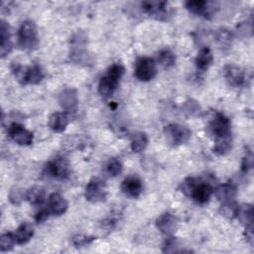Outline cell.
<instances>
[{
    "label": "cell",
    "instance_id": "cell-1",
    "mask_svg": "<svg viewBox=\"0 0 254 254\" xmlns=\"http://www.w3.org/2000/svg\"><path fill=\"white\" fill-rule=\"evenodd\" d=\"M125 71V68L120 64H112L108 70L107 73L102 76L98 83V92L100 95L104 97H108L114 93L116 90L119 80L122 77L123 73Z\"/></svg>",
    "mask_w": 254,
    "mask_h": 254
},
{
    "label": "cell",
    "instance_id": "cell-2",
    "mask_svg": "<svg viewBox=\"0 0 254 254\" xmlns=\"http://www.w3.org/2000/svg\"><path fill=\"white\" fill-rule=\"evenodd\" d=\"M18 45L22 50L34 51L39 44L37 28L34 22L24 21L18 30Z\"/></svg>",
    "mask_w": 254,
    "mask_h": 254
},
{
    "label": "cell",
    "instance_id": "cell-3",
    "mask_svg": "<svg viewBox=\"0 0 254 254\" xmlns=\"http://www.w3.org/2000/svg\"><path fill=\"white\" fill-rule=\"evenodd\" d=\"M87 36L82 31L75 32L70 38V59L75 64H87L88 56L85 50Z\"/></svg>",
    "mask_w": 254,
    "mask_h": 254
},
{
    "label": "cell",
    "instance_id": "cell-4",
    "mask_svg": "<svg viewBox=\"0 0 254 254\" xmlns=\"http://www.w3.org/2000/svg\"><path fill=\"white\" fill-rule=\"evenodd\" d=\"M164 133L168 144L173 147H178L187 143L191 135V132L188 127L176 123L167 125L164 129Z\"/></svg>",
    "mask_w": 254,
    "mask_h": 254
},
{
    "label": "cell",
    "instance_id": "cell-5",
    "mask_svg": "<svg viewBox=\"0 0 254 254\" xmlns=\"http://www.w3.org/2000/svg\"><path fill=\"white\" fill-rule=\"evenodd\" d=\"M141 7L150 17L159 21H167L172 15V9L166 1H143Z\"/></svg>",
    "mask_w": 254,
    "mask_h": 254
},
{
    "label": "cell",
    "instance_id": "cell-6",
    "mask_svg": "<svg viewBox=\"0 0 254 254\" xmlns=\"http://www.w3.org/2000/svg\"><path fill=\"white\" fill-rule=\"evenodd\" d=\"M134 74L140 81H150L157 74V64L154 59L143 57L135 64Z\"/></svg>",
    "mask_w": 254,
    "mask_h": 254
},
{
    "label": "cell",
    "instance_id": "cell-7",
    "mask_svg": "<svg viewBox=\"0 0 254 254\" xmlns=\"http://www.w3.org/2000/svg\"><path fill=\"white\" fill-rule=\"evenodd\" d=\"M107 195V188L105 183L99 178L91 179L84 190V196L86 200L96 203L104 201Z\"/></svg>",
    "mask_w": 254,
    "mask_h": 254
},
{
    "label": "cell",
    "instance_id": "cell-8",
    "mask_svg": "<svg viewBox=\"0 0 254 254\" xmlns=\"http://www.w3.org/2000/svg\"><path fill=\"white\" fill-rule=\"evenodd\" d=\"M209 129L215 139L231 136V123L228 117L222 113H216L209 123Z\"/></svg>",
    "mask_w": 254,
    "mask_h": 254
},
{
    "label": "cell",
    "instance_id": "cell-9",
    "mask_svg": "<svg viewBox=\"0 0 254 254\" xmlns=\"http://www.w3.org/2000/svg\"><path fill=\"white\" fill-rule=\"evenodd\" d=\"M59 103L68 116L74 114L76 112L78 103L76 89L73 87L64 88L59 94Z\"/></svg>",
    "mask_w": 254,
    "mask_h": 254
},
{
    "label": "cell",
    "instance_id": "cell-10",
    "mask_svg": "<svg viewBox=\"0 0 254 254\" xmlns=\"http://www.w3.org/2000/svg\"><path fill=\"white\" fill-rule=\"evenodd\" d=\"M7 134L18 145L28 146L33 143V133L17 122H13L8 126Z\"/></svg>",
    "mask_w": 254,
    "mask_h": 254
},
{
    "label": "cell",
    "instance_id": "cell-11",
    "mask_svg": "<svg viewBox=\"0 0 254 254\" xmlns=\"http://www.w3.org/2000/svg\"><path fill=\"white\" fill-rule=\"evenodd\" d=\"M45 172L49 177L58 180H64L68 177L69 165L64 158H58L47 164Z\"/></svg>",
    "mask_w": 254,
    "mask_h": 254
},
{
    "label": "cell",
    "instance_id": "cell-12",
    "mask_svg": "<svg viewBox=\"0 0 254 254\" xmlns=\"http://www.w3.org/2000/svg\"><path fill=\"white\" fill-rule=\"evenodd\" d=\"M224 78L229 85L238 87L244 85L248 77L241 67L235 64H227L224 67Z\"/></svg>",
    "mask_w": 254,
    "mask_h": 254
},
{
    "label": "cell",
    "instance_id": "cell-13",
    "mask_svg": "<svg viewBox=\"0 0 254 254\" xmlns=\"http://www.w3.org/2000/svg\"><path fill=\"white\" fill-rule=\"evenodd\" d=\"M122 192L132 198H137L143 191L142 180L137 176H129L121 183Z\"/></svg>",
    "mask_w": 254,
    "mask_h": 254
},
{
    "label": "cell",
    "instance_id": "cell-14",
    "mask_svg": "<svg viewBox=\"0 0 254 254\" xmlns=\"http://www.w3.org/2000/svg\"><path fill=\"white\" fill-rule=\"evenodd\" d=\"M156 227L166 236H172L178 226L177 217L171 212H164L156 219Z\"/></svg>",
    "mask_w": 254,
    "mask_h": 254
},
{
    "label": "cell",
    "instance_id": "cell-15",
    "mask_svg": "<svg viewBox=\"0 0 254 254\" xmlns=\"http://www.w3.org/2000/svg\"><path fill=\"white\" fill-rule=\"evenodd\" d=\"M212 193H213L212 187L208 183H205L198 179L196 185L194 186L193 190L190 192V197H191L195 202L199 204H203L209 200Z\"/></svg>",
    "mask_w": 254,
    "mask_h": 254
},
{
    "label": "cell",
    "instance_id": "cell-16",
    "mask_svg": "<svg viewBox=\"0 0 254 254\" xmlns=\"http://www.w3.org/2000/svg\"><path fill=\"white\" fill-rule=\"evenodd\" d=\"M216 198L221 202V204L235 202V197L237 193L236 187L232 183H225L218 186L214 190Z\"/></svg>",
    "mask_w": 254,
    "mask_h": 254
},
{
    "label": "cell",
    "instance_id": "cell-17",
    "mask_svg": "<svg viewBox=\"0 0 254 254\" xmlns=\"http://www.w3.org/2000/svg\"><path fill=\"white\" fill-rule=\"evenodd\" d=\"M67 207L68 202L62 194L58 192H53L50 194L48 200V208L52 214L60 216L67 210Z\"/></svg>",
    "mask_w": 254,
    "mask_h": 254
},
{
    "label": "cell",
    "instance_id": "cell-18",
    "mask_svg": "<svg viewBox=\"0 0 254 254\" xmlns=\"http://www.w3.org/2000/svg\"><path fill=\"white\" fill-rule=\"evenodd\" d=\"M12 49V40H11V30L8 23L4 20H1L0 23V55L4 58L7 54L10 53Z\"/></svg>",
    "mask_w": 254,
    "mask_h": 254
},
{
    "label": "cell",
    "instance_id": "cell-19",
    "mask_svg": "<svg viewBox=\"0 0 254 254\" xmlns=\"http://www.w3.org/2000/svg\"><path fill=\"white\" fill-rule=\"evenodd\" d=\"M69 122V116L65 112H55L49 118L50 128L57 133H61L65 130Z\"/></svg>",
    "mask_w": 254,
    "mask_h": 254
},
{
    "label": "cell",
    "instance_id": "cell-20",
    "mask_svg": "<svg viewBox=\"0 0 254 254\" xmlns=\"http://www.w3.org/2000/svg\"><path fill=\"white\" fill-rule=\"evenodd\" d=\"M213 62V56L208 47H203L197 53L196 58L194 60L195 66L200 71H205L211 65Z\"/></svg>",
    "mask_w": 254,
    "mask_h": 254
},
{
    "label": "cell",
    "instance_id": "cell-21",
    "mask_svg": "<svg viewBox=\"0 0 254 254\" xmlns=\"http://www.w3.org/2000/svg\"><path fill=\"white\" fill-rule=\"evenodd\" d=\"M14 236L17 244H26L34 236L33 225L27 221L21 223L14 232Z\"/></svg>",
    "mask_w": 254,
    "mask_h": 254
},
{
    "label": "cell",
    "instance_id": "cell-22",
    "mask_svg": "<svg viewBox=\"0 0 254 254\" xmlns=\"http://www.w3.org/2000/svg\"><path fill=\"white\" fill-rule=\"evenodd\" d=\"M44 70L39 64L27 66L23 84H38L44 79Z\"/></svg>",
    "mask_w": 254,
    "mask_h": 254
},
{
    "label": "cell",
    "instance_id": "cell-23",
    "mask_svg": "<svg viewBox=\"0 0 254 254\" xmlns=\"http://www.w3.org/2000/svg\"><path fill=\"white\" fill-rule=\"evenodd\" d=\"M236 217L246 227H252L253 223V206L251 204H242L237 207Z\"/></svg>",
    "mask_w": 254,
    "mask_h": 254
},
{
    "label": "cell",
    "instance_id": "cell-24",
    "mask_svg": "<svg viewBox=\"0 0 254 254\" xmlns=\"http://www.w3.org/2000/svg\"><path fill=\"white\" fill-rule=\"evenodd\" d=\"M186 8L192 14L205 16L209 14L208 2L204 0H189L185 3Z\"/></svg>",
    "mask_w": 254,
    "mask_h": 254
},
{
    "label": "cell",
    "instance_id": "cell-25",
    "mask_svg": "<svg viewBox=\"0 0 254 254\" xmlns=\"http://www.w3.org/2000/svg\"><path fill=\"white\" fill-rule=\"evenodd\" d=\"M148 142H149V140H148V136L146 133L137 132L131 138V142H130L131 150L134 153H140L146 149Z\"/></svg>",
    "mask_w": 254,
    "mask_h": 254
},
{
    "label": "cell",
    "instance_id": "cell-26",
    "mask_svg": "<svg viewBox=\"0 0 254 254\" xmlns=\"http://www.w3.org/2000/svg\"><path fill=\"white\" fill-rule=\"evenodd\" d=\"M25 198L32 205H40L45 199V190L41 187H33L27 190Z\"/></svg>",
    "mask_w": 254,
    "mask_h": 254
},
{
    "label": "cell",
    "instance_id": "cell-27",
    "mask_svg": "<svg viewBox=\"0 0 254 254\" xmlns=\"http://www.w3.org/2000/svg\"><path fill=\"white\" fill-rule=\"evenodd\" d=\"M231 148H232V138L231 136H229V137L215 139V143L212 151L214 154L218 156H224L231 151Z\"/></svg>",
    "mask_w": 254,
    "mask_h": 254
},
{
    "label": "cell",
    "instance_id": "cell-28",
    "mask_svg": "<svg viewBox=\"0 0 254 254\" xmlns=\"http://www.w3.org/2000/svg\"><path fill=\"white\" fill-rule=\"evenodd\" d=\"M158 63L164 67V68H170L176 64V56L175 54L169 50V49H164L161 50L158 53L157 56Z\"/></svg>",
    "mask_w": 254,
    "mask_h": 254
},
{
    "label": "cell",
    "instance_id": "cell-29",
    "mask_svg": "<svg viewBox=\"0 0 254 254\" xmlns=\"http://www.w3.org/2000/svg\"><path fill=\"white\" fill-rule=\"evenodd\" d=\"M104 173L106 176H108L109 178H115L117 176H119L122 171H123V167L122 164L119 160L112 158L109 159L106 164L104 165Z\"/></svg>",
    "mask_w": 254,
    "mask_h": 254
},
{
    "label": "cell",
    "instance_id": "cell-30",
    "mask_svg": "<svg viewBox=\"0 0 254 254\" xmlns=\"http://www.w3.org/2000/svg\"><path fill=\"white\" fill-rule=\"evenodd\" d=\"M215 40L221 49H229L232 43V34L225 28H220L215 32Z\"/></svg>",
    "mask_w": 254,
    "mask_h": 254
},
{
    "label": "cell",
    "instance_id": "cell-31",
    "mask_svg": "<svg viewBox=\"0 0 254 254\" xmlns=\"http://www.w3.org/2000/svg\"><path fill=\"white\" fill-rule=\"evenodd\" d=\"M16 243V239L14 236V233L6 232L3 233L0 237V249L2 252L10 251Z\"/></svg>",
    "mask_w": 254,
    "mask_h": 254
},
{
    "label": "cell",
    "instance_id": "cell-32",
    "mask_svg": "<svg viewBox=\"0 0 254 254\" xmlns=\"http://www.w3.org/2000/svg\"><path fill=\"white\" fill-rule=\"evenodd\" d=\"M95 238L92 236H86L83 234H77L72 237V243L75 247H83L90 244Z\"/></svg>",
    "mask_w": 254,
    "mask_h": 254
},
{
    "label": "cell",
    "instance_id": "cell-33",
    "mask_svg": "<svg viewBox=\"0 0 254 254\" xmlns=\"http://www.w3.org/2000/svg\"><path fill=\"white\" fill-rule=\"evenodd\" d=\"M186 112H188L190 115H194L197 114L200 111V107L198 105L197 102L193 101V100H189L186 102Z\"/></svg>",
    "mask_w": 254,
    "mask_h": 254
},
{
    "label": "cell",
    "instance_id": "cell-34",
    "mask_svg": "<svg viewBox=\"0 0 254 254\" xmlns=\"http://www.w3.org/2000/svg\"><path fill=\"white\" fill-rule=\"evenodd\" d=\"M26 193H23L21 190H13L10 192V200L14 203V204H18L24 197H25Z\"/></svg>",
    "mask_w": 254,
    "mask_h": 254
},
{
    "label": "cell",
    "instance_id": "cell-35",
    "mask_svg": "<svg viewBox=\"0 0 254 254\" xmlns=\"http://www.w3.org/2000/svg\"><path fill=\"white\" fill-rule=\"evenodd\" d=\"M50 210L49 208H43L41 209L35 216V220L38 222V223H42L44 222L48 217H49V214H50Z\"/></svg>",
    "mask_w": 254,
    "mask_h": 254
},
{
    "label": "cell",
    "instance_id": "cell-36",
    "mask_svg": "<svg viewBox=\"0 0 254 254\" xmlns=\"http://www.w3.org/2000/svg\"><path fill=\"white\" fill-rule=\"evenodd\" d=\"M251 167H252V154L249 153V155H248V156L246 155V157H244L243 160H242L241 170H242V172L246 173V172H248V170H249Z\"/></svg>",
    "mask_w": 254,
    "mask_h": 254
}]
</instances>
